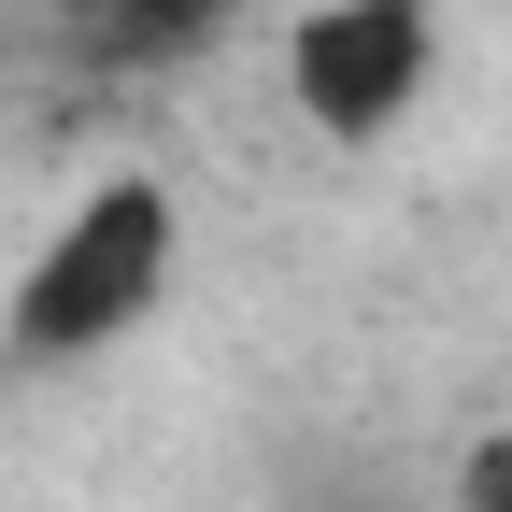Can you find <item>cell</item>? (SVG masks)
I'll use <instances>...</instances> for the list:
<instances>
[{"instance_id":"cell-3","label":"cell","mask_w":512,"mask_h":512,"mask_svg":"<svg viewBox=\"0 0 512 512\" xmlns=\"http://www.w3.org/2000/svg\"><path fill=\"white\" fill-rule=\"evenodd\" d=\"M242 15V0H72V29L100 57H185V43H214Z\"/></svg>"},{"instance_id":"cell-4","label":"cell","mask_w":512,"mask_h":512,"mask_svg":"<svg viewBox=\"0 0 512 512\" xmlns=\"http://www.w3.org/2000/svg\"><path fill=\"white\" fill-rule=\"evenodd\" d=\"M456 498H470V512H512V427H484V441H470V470H456Z\"/></svg>"},{"instance_id":"cell-1","label":"cell","mask_w":512,"mask_h":512,"mask_svg":"<svg viewBox=\"0 0 512 512\" xmlns=\"http://www.w3.org/2000/svg\"><path fill=\"white\" fill-rule=\"evenodd\" d=\"M171 242H185V214H171L157 171L86 185V200L57 214V242L29 256V285H15V356H100V342H128L171 299Z\"/></svg>"},{"instance_id":"cell-2","label":"cell","mask_w":512,"mask_h":512,"mask_svg":"<svg viewBox=\"0 0 512 512\" xmlns=\"http://www.w3.org/2000/svg\"><path fill=\"white\" fill-rule=\"evenodd\" d=\"M427 57H441V0H299L285 15V100L328 143H384L427 100Z\"/></svg>"}]
</instances>
